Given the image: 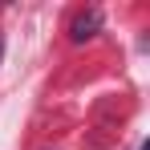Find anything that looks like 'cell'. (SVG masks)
I'll list each match as a JSON object with an SVG mask.
<instances>
[{"label":"cell","instance_id":"cell-2","mask_svg":"<svg viewBox=\"0 0 150 150\" xmlns=\"http://www.w3.org/2000/svg\"><path fill=\"white\" fill-rule=\"evenodd\" d=\"M0 57H4V41H0Z\"/></svg>","mask_w":150,"mask_h":150},{"label":"cell","instance_id":"cell-1","mask_svg":"<svg viewBox=\"0 0 150 150\" xmlns=\"http://www.w3.org/2000/svg\"><path fill=\"white\" fill-rule=\"evenodd\" d=\"M98 28H101V12H98V8H89V12L73 16V25H69V37H73V41H89Z\"/></svg>","mask_w":150,"mask_h":150}]
</instances>
